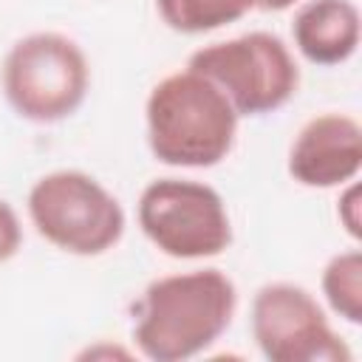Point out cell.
I'll return each instance as SVG.
<instances>
[{
	"mask_svg": "<svg viewBox=\"0 0 362 362\" xmlns=\"http://www.w3.org/2000/svg\"><path fill=\"white\" fill-rule=\"evenodd\" d=\"M238 288L221 269L153 280L136 303L133 339L153 362H181L206 351L232 322Z\"/></svg>",
	"mask_w": 362,
	"mask_h": 362,
	"instance_id": "obj_1",
	"label": "cell"
},
{
	"mask_svg": "<svg viewBox=\"0 0 362 362\" xmlns=\"http://www.w3.org/2000/svg\"><path fill=\"white\" fill-rule=\"evenodd\" d=\"M147 141L170 167H215L235 144L238 113L204 74L184 68L164 76L147 96Z\"/></svg>",
	"mask_w": 362,
	"mask_h": 362,
	"instance_id": "obj_2",
	"label": "cell"
},
{
	"mask_svg": "<svg viewBox=\"0 0 362 362\" xmlns=\"http://www.w3.org/2000/svg\"><path fill=\"white\" fill-rule=\"evenodd\" d=\"M90 68L82 48L57 31H37L11 45L3 62V90L17 116L28 122H59L88 93Z\"/></svg>",
	"mask_w": 362,
	"mask_h": 362,
	"instance_id": "obj_3",
	"label": "cell"
},
{
	"mask_svg": "<svg viewBox=\"0 0 362 362\" xmlns=\"http://www.w3.org/2000/svg\"><path fill=\"white\" fill-rule=\"evenodd\" d=\"M187 68L215 82L238 116H263L283 107L300 85L288 45L269 31H249L198 48Z\"/></svg>",
	"mask_w": 362,
	"mask_h": 362,
	"instance_id": "obj_4",
	"label": "cell"
},
{
	"mask_svg": "<svg viewBox=\"0 0 362 362\" xmlns=\"http://www.w3.org/2000/svg\"><path fill=\"white\" fill-rule=\"evenodd\" d=\"M28 215L48 243L82 257L113 249L124 235L122 204L79 170L42 175L28 192Z\"/></svg>",
	"mask_w": 362,
	"mask_h": 362,
	"instance_id": "obj_5",
	"label": "cell"
},
{
	"mask_svg": "<svg viewBox=\"0 0 362 362\" xmlns=\"http://www.w3.org/2000/svg\"><path fill=\"white\" fill-rule=\"evenodd\" d=\"M139 226L147 240L178 260L215 257L232 243L223 198L192 178H156L139 195Z\"/></svg>",
	"mask_w": 362,
	"mask_h": 362,
	"instance_id": "obj_6",
	"label": "cell"
},
{
	"mask_svg": "<svg viewBox=\"0 0 362 362\" xmlns=\"http://www.w3.org/2000/svg\"><path fill=\"white\" fill-rule=\"evenodd\" d=\"M252 337L272 362H351L317 297L294 283H266L252 300Z\"/></svg>",
	"mask_w": 362,
	"mask_h": 362,
	"instance_id": "obj_7",
	"label": "cell"
},
{
	"mask_svg": "<svg viewBox=\"0 0 362 362\" xmlns=\"http://www.w3.org/2000/svg\"><path fill=\"white\" fill-rule=\"evenodd\" d=\"M362 167V127L348 113H320L308 119L291 141L288 175L314 189L345 187Z\"/></svg>",
	"mask_w": 362,
	"mask_h": 362,
	"instance_id": "obj_8",
	"label": "cell"
},
{
	"mask_svg": "<svg viewBox=\"0 0 362 362\" xmlns=\"http://www.w3.org/2000/svg\"><path fill=\"white\" fill-rule=\"evenodd\" d=\"M297 51L314 65H339L359 45V8L354 0H305L291 23Z\"/></svg>",
	"mask_w": 362,
	"mask_h": 362,
	"instance_id": "obj_9",
	"label": "cell"
},
{
	"mask_svg": "<svg viewBox=\"0 0 362 362\" xmlns=\"http://www.w3.org/2000/svg\"><path fill=\"white\" fill-rule=\"evenodd\" d=\"M156 8L173 31L204 34L246 17L257 0H156Z\"/></svg>",
	"mask_w": 362,
	"mask_h": 362,
	"instance_id": "obj_10",
	"label": "cell"
},
{
	"mask_svg": "<svg viewBox=\"0 0 362 362\" xmlns=\"http://www.w3.org/2000/svg\"><path fill=\"white\" fill-rule=\"evenodd\" d=\"M320 286L334 314H339L351 325L362 322V252L359 249L334 255L322 269Z\"/></svg>",
	"mask_w": 362,
	"mask_h": 362,
	"instance_id": "obj_11",
	"label": "cell"
},
{
	"mask_svg": "<svg viewBox=\"0 0 362 362\" xmlns=\"http://www.w3.org/2000/svg\"><path fill=\"white\" fill-rule=\"evenodd\" d=\"M23 243V229L17 221V212L0 198V263L14 257Z\"/></svg>",
	"mask_w": 362,
	"mask_h": 362,
	"instance_id": "obj_12",
	"label": "cell"
},
{
	"mask_svg": "<svg viewBox=\"0 0 362 362\" xmlns=\"http://www.w3.org/2000/svg\"><path fill=\"white\" fill-rule=\"evenodd\" d=\"M337 215H339V223L345 226V232L359 240L362 235V221H359V184L356 181H348L345 184V192L339 195V206H337Z\"/></svg>",
	"mask_w": 362,
	"mask_h": 362,
	"instance_id": "obj_13",
	"label": "cell"
},
{
	"mask_svg": "<svg viewBox=\"0 0 362 362\" xmlns=\"http://www.w3.org/2000/svg\"><path fill=\"white\" fill-rule=\"evenodd\" d=\"M297 0H257V8H263V11H283V8H288V6H294Z\"/></svg>",
	"mask_w": 362,
	"mask_h": 362,
	"instance_id": "obj_14",
	"label": "cell"
}]
</instances>
